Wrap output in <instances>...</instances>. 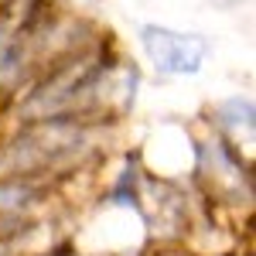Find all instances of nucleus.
I'll list each match as a JSON object with an SVG mask.
<instances>
[{"mask_svg": "<svg viewBox=\"0 0 256 256\" xmlns=\"http://www.w3.org/2000/svg\"><path fill=\"white\" fill-rule=\"evenodd\" d=\"M140 48L147 52L150 65L160 76H195L205 62L208 41L198 34H181L164 24H144L140 28Z\"/></svg>", "mask_w": 256, "mask_h": 256, "instance_id": "obj_1", "label": "nucleus"}]
</instances>
